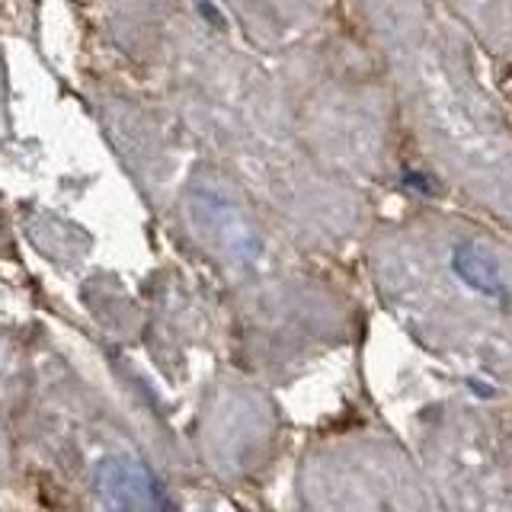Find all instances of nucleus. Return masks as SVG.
Segmentation results:
<instances>
[{"instance_id":"1","label":"nucleus","mask_w":512,"mask_h":512,"mask_svg":"<svg viewBox=\"0 0 512 512\" xmlns=\"http://www.w3.org/2000/svg\"><path fill=\"white\" fill-rule=\"evenodd\" d=\"M96 493L106 512H157L154 480L132 458H106L96 471Z\"/></svg>"}]
</instances>
